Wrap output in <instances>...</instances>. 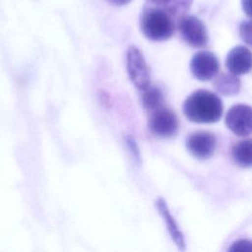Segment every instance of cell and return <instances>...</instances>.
Listing matches in <instances>:
<instances>
[{
    "mask_svg": "<svg viewBox=\"0 0 252 252\" xmlns=\"http://www.w3.org/2000/svg\"><path fill=\"white\" fill-rule=\"evenodd\" d=\"M125 142L127 144L128 149L130 150L133 158H135V160L137 162H140L141 161V154H140V150H139V147H138L136 141L131 136H126Z\"/></svg>",
    "mask_w": 252,
    "mask_h": 252,
    "instance_id": "2e32d148",
    "label": "cell"
},
{
    "mask_svg": "<svg viewBox=\"0 0 252 252\" xmlns=\"http://www.w3.org/2000/svg\"><path fill=\"white\" fill-rule=\"evenodd\" d=\"M242 9H243V11L245 12V14L248 16V17H250V15H251V5H250V3H251V0H242Z\"/></svg>",
    "mask_w": 252,
    "mask_h": 252,
    "instance_id": "e0dca14e",
    "label": "cell"
},
{
    "mask_svg": "<svg viewBox=\"0 0 252 252\" xmlns=\"http://www.w3.org/2000/svg\"><path fill=\"white\" fill-rule=\"evenodd\" d=\"M225 66L227 70L236 75H244L251 70V51L243 45L233 47L226 56Z\"/></svg>",
    "mask_w": 252,
    "mask_h": 252,
    "instance_id": "9c48e42d",
    "label": "cell"
},
{
    "mask_svg": "<svg viewBox=\"0 0 252 252\" xmlns=\"http://www.w3.org/2000/svg\"><path fill=\"white\" fill-rule=\"evenodd\" d=\"M176 24L180 35L188 45L200 48L208 44L209 33L205 24L199 18L192 15H184Z\"/></svg>",
    "mask_w": 252,
    "mask_h": 252,
    "instance_id": "3957f363",
    "label": "cell"
},
{
    "mask_svg": "<svg viewBox=\"0 0 252 252\" xmlns=\"http://www.w3.org/2000/svg\"><path fill=\"white\" fill-rule=\"evenodd\" d=\"M216 91L223 95H233L240 91L241 81L232 73H220L214 81Z\"/></svg>",
    "mask_w": 252,
    "mask_h": 252,
    "instance_id": "8fae6325",
    "label": "cell"
},
{
    "mask_svg": "<svg viewBox=\"0 0 252 252\" xmlns=\"http://www.w3.org/2000/svg\"><path fill=\"white\" fill-rule=\"evenodd\" d=\"M252 249V243L247 239H239L231 244L229 251L231 252H250Z\"/></svg>",
    "mask_w": 252,
    "mask_h": 252,
    "instance_id": "9a60e30c",
    "label": "cell"
},
{
    "mask_svg": "<svg viewBox=\"0 0 252 252\" xmlns=\"http://www.w3.org/2000/svg\"><path fill=\"white\" fill-rule=\"evenodd\" d=\"M149 129L159 138H171L179 129V122L176 114L169 108L159 107L154 111L149 118Z\"/></svg>",
    "mask_w": 252,
    "mask_h": 252,
    "instance_id": "5b68a950",
    "label": "cell"
},
{
    "mask_svg": "<svg viewBox=\"0 0 252 252\" xmlns=\"http://www.w3.org/2000/svg\"><path fill=\"white\" fill-rule=\"evenodd\" d=\"M231 156L234 162L241 167H250L252 164L251 140L246 139L234 144L231 149Z\"/></svg>",
    "mask_w": 252,
    "mask_h": 252,
    "instance_id": "4fadbf2b",
    "label": "cell"
},
{
    "mask_svg": "<svg viewBox=\"0 0 252 252\" xmlns=\"http://www.w3.org/2000/svg\"><path fill=\"white\" fill-rule=\"evenodd\" d=\"M252 110L247 104H235L231 106L225 115L226 127L240 137L249 136L252 130Z\"/></svg>",
    "mask_w": 252,
    "mask_h": 252,
    "instance_id": "52a82bcc",
    "label": "cell"
},
{
    "mask_svg": "<svg viewBox=\"0 0 252 252\" xmlns=\"http://www.w3.org/2000/svg\"><path fill=\"white\" fill-rule=\"evenodd\" d=\"M223 112L221 99L207 90H197L189 94L183 103L186 118L195 123L218 122Z\"/></svg>",
    "mask_w": 252,
    "mask_h": 252,
    "instance_id": "6da1fadb",
    "label": "cell"
},
{
    "mask_svg": "<svg viewBox=\"0 0 252 252\" xmlns=\"http://www.w3.org/2000/svg\"><path fill=\"white\" fill-rule=\"evenodd\" d=\"M187 151L198 159L211 158L217 148V138L209 131H196L186 137Z\"/></svg>",
    "mask_w": 252,
    "mask_h": 252,
    "instance_id": "8992f818",
    "label": "cell"
},
{
    "mask_svg": "<svg viewBox=\"0 0 252 252\" xmlns=\"http://www.w3.org/2000/svg\"><path fill=\"white\" fill-rule=\"evenodd\" d=\"M126 66L129 78L138 90L143 91L151 85L150 71L147 62L138 47L132 45L128 48Z\"/></svg>",
    "mask_w": 252,
    "mask_h": 252,
    "instance_id": "277c9868",
    "label": "cell"
},
{
    "mask_svg": "<svg viewBox=\"0 0 252 252\" xmlns=\"http://www.w3.org/2000/svg\"><path fill=\"white\" fill-rule=\"evenodd\" d=\"M175 22L176 19L165 9L148 1L141 15L140 28L148 39L163 41L174 33Z\"/></svg>",
    "mask_w": 252,
    "mask_h": 252,
    "instance_id": "7a4b0ae2",
    "label": "cell"
},
{
    "mask_svg": "<svg viewBox=\"0 0 252 252\" xmlns=\"http://www.w3.org/2000/svg\"><path fill=\"white\" fill-rule=\"evenodd\" d=\"M190 71L199 81H209L220 71V62L217 56L210 51H199L190 61Z\"/></svg>",
    "mask_w": 252,
    "mask_h": 252,
    "instance_id": "ba28073f",
    "label": "cell"
},
{
    "mask_svg": "<svg viewBox=\"0 0 252 252\" xmlns=\"http://www.w3.org/2000/svg\"><path fill=\"white\" fill-rule=\"evenodd\" d=\"M155 206H156L157 210L158 211L160 217L162 218L164 223L166 224L167 231H168L172 241L175 243V245L177 246V248L180 251H184L186 249L184 235H183L182 231L179 229V226L177 225L174 218L172 217L166 202L164 201L163 198L159 197L156 200Z\"/></svg>",
    "mask_w": 252,
    "mask_h": 252,
    "instance_id": "30bf717a",
    "label": "cell"
},
{
    "mask_svg": "<svg viewBox=\"0 0 252 252\" xmlns=\"http://www.w3.org/2000/svg\"><path fill=\"white\" fill-rule=\"evenodd\" d=\"M141 92V101L146 110L152 112L162 106L163 94L158 87L150 85Z\"/></svg>",
    "mask_w": 252,
    "mask_h": 252,
    "instance_id": "7c38bea8",
    "label": "cell"
},
{
    "mask_svg": "<svg viewBox=\"0 0 252 252\" xmlns=\"http://www.w3.org/2000/svg\"><path fill=\"white\" fill-rule=\"evenodd\" d=\"M239 34L242 40L247 43L248 45H251L252 35H251V22L250 20L243 21L239 26Z\"/></svg>",
    "mask_w": 252,
    "mask_h": 252,
    "instance_id": "5bb4252c",
    "label": "cell"
},
{
    "mask_svg": "<svg viewBox=\"0 0 252 252\" xmlns=\"http://www.w3.org/2000/svg\"><path fill=\"white\" fill-rule=\"evenodd\" d=\"M107 1L114 6H123L128 4L131 0H107Z\"/></svg>",
    "mask_w": 252,
    "mask_h": 252,
    "instance_id": "ac0fdd59",
    "label": "cell"
}]
</instances>
